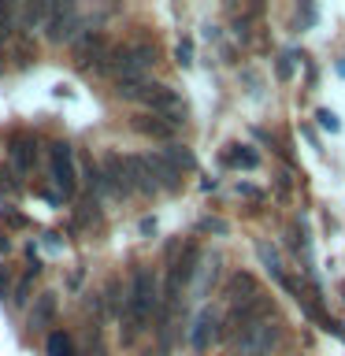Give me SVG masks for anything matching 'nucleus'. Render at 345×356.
<instances>
[{
	"mask_svg": "<svg viewBox=\"0 0 345 356\" xmlns=\"http://www.w3.org/2000/svg\"><path fill=\"white\" fill-rule=\"evenodd\" d=\"M260 293V286H256V275H249V271H234L230 278H227V300L230 305H241V300H249V297H256Z\"/></svg>",
	"mask_w": 345,
	"mask_h": 356,
	"instance_id": "9b49d317",
	"label": "nucleus"
},
{
	"mask_svg": "<svg viewBox=\"0 0 345 356\" xmlns=\"http://www.w3.org/2000/svg\"><path fill=\"white\" fill-rule=\"evenodd\" d=\"M130 127L138 130V134H145V138H156V141L175 138V127H171V122L160 119V115H152V111H145V115H134V119H130Z\"/></svg>",
	"mask_w": 345,
	"mask_h": 356,
	"instance_id": "9d476101",
	"label": "nucleus"
},
{
	"mask_svg": "<svg viewBox=\"0 0 345 356\" xmlns=\"http://www.w3.org/2000/svg\"><path fill=\"white\" fill-rule=\"evenodd\" d=\"M316 119H319V127H323V130H330V134L342 127V122H338V115H334V111H327V108H319V115H316Z\"/></svg>",
	"mask_w": 345,
	"mask_h": 356,
	"instance_id": "4be33fe9",
	"label": "nucleus"
},
{
	"mask_svg": "<svg viewBox=\"0 0 345 356\" xmlns=\"http://www.w3.org/2000/svg\"><path fill=\"white\" fill-rule=\"evenodd\" d=\"M45 30H49V41L74 38V30H78V11H74L71 4H49V22H45Z\"/></svg>",
	"mask_w": 345,
	"mask_h": 356,
	"instance_id": "423d86ee",
	"label": "nucleus"
},
{
	"mask_svg": "<svg viewBox=\"0 0 345 356\" xmlns=\"http://www.w3.org/2000/svg\"><path fill=\"white\" fill-rule=\"evenodd\" d=\"M127 171H130V186L138 193H156V178H152V167H149V156H127Z\"/></svg>",
	"mask_w": 345,
	"mask_h": 356,
	"instance_id": "1a4fd4ad",
	"label": "nucleus"
},
{
	"mask_svg": "<svg viewBox=\"0 0 345 356\" xmlns=\"http://www.w3.org/2000/svg\"><path fill=\"white\" fill-rule=\"evenodd\" d=\"M160 308V282H156V271L152 267H134L130 275V289H127V334L122 338L134 341L138 334L149 327L152 312Z\"/></svg>",
	"mask_w": 345,
	"mask_h": 356,
	"instance_id": "f257e3e1",
	"label": "nucleus"
},
{
	"mask_svg": "<svg viewBox=\"0 0 345 356\" xmlns=\"http://www.w3.org/2000/svg\"><path fill=\"white\" fill-rule=\"evenodd\" d=\"M141 100L152 108V115L167 119L171 127H178V122H182V115H186L182 97H178L171 86H156V82H149V89H145V97H141Z\"/></svg>",
	"mask_w": 345,
	"mask_h": 356,
	"instance_id": "20e7f679",
	"label": "nucleus"
},
{
	"mask_svg": "<svg viewBox=\"0 0 345 356\" xmlns=\"http://www.w3.org/2000/svg\"><path fill=\"white\" fill-rule=\"evenodd\" d=\"M149 167H152L156 186H167V189H178V186H182V175H178L175 167L163 160V156H149Z\"/></svg>",
	"mask_w": 345,
	"mask_h": 356,
	"instance_id": "ddd939ff",
	"label": "nucleus"
},
{
	"mask_svg": "<svg viewBox=\"0 0 345 356\" xmlns=\"http://www.w3.org/2000/svg\"><path fill=\"white\" fill-rule=\"evenodd\" d=\"M286 356H297V353H286Z\"/></svg>",
	"mask_w": 345,
	"mask_h": 356,
	"instance_id": "bb28decb",
	"label": "nucleus"
},
{
	"mask_svg": "<svg viewBox=\"0 0 345 356\" xmlns=\"http://www.w3.org/2000/svg\"><path fill=\"white\" fill-rule=\"evenodd\" d=\"M104 308H108V316H122V312H127V293H122V286L115 278L104 286Z\"/></svg>",
	"mask_w": 345,
	"mask_h": 356,
	"instance_id": "a211bd4d",
	"label": "nucleus"
},
{
	"mask_svg": "<svg viewBox=\"0 0 345 356\" xmlns=\"http://www.w3.org/2000/svg\"><path fill=\"white\" fill-rule=\"evenodd\" d=\"M0 222H8V227H26V219H22L19 211H0Z\"/></svg>",
	"mask_w": 345,
	"mask_h": 356,
	"instance_id": "b1692460",
	"label": "nucleus"
},
{
	"mask_svg": "<svg viewBox=\"0 0 345 356\" xmlns=\"http://www.w3.org/2000/svg\"><path fill=\"white\" fill-rule=\"evenodd\" d=\"M160 156H163V160H167V163L175 167L178 175H182V171H193V167H197V160H193V152H189L186 145H167V149H163Z\"/></svg>",
	"mask_w": 345,
	"mask_h": 356,
	"instance_id": "dca6fc26",
	"label": "nucleus"
},
{
	"mask_svg": "<svg viewBox=\"0 0 345 356\" xmlns=\"http://www.w3.org/2000/svg\"><path fill=\"white\" fill-rule=\"evenodd\" d=\"M100 178H104V189H111L115 197H130V193H134L130 171H127V156L108 152V156H104V163H100Z\"/></svg>",
	"mask_w": 345,
	"mask_h": 356,
	"instance_id": "39448f33",
	"label": "nucleus"
},
{
	"mask_svg": "<svg viewBox=\"0 0 345 356\" xmlns=\"http://www.w3.org/2000/svg\"><path fill=\"white\" fill-rule=\"evenodd\" d=\"M74 52H78V60H89V56H93V60H100V56L108 52V38H104L100 30H86L82 38H78Z\"/></svg>",
	"mask_w": 345,
	"mask_h": 356,
	"instance_id": "f8f14e48",
	"label": "nucleus"
},
{
	"mask_svg": "<svg viewBox=\"0 0 345 356\" xmlns=\"http://www.w3.org/2000/svg\"><path fill=\"white\" fill-rule=\"evenodd\" d=\"M216 338H223L219 316H216V308H204V312L197 316V323H193V334H189V341H193V349H197V353H204Z\"/></svg>",
	"mask_w": 345,
	"mask_h": 356,
	"instance_id": "0eeeda50",
	"label": "nucleus"
},
{
	"mask_svg": "<svg viewBox=\"0 0 345 356\" xmlns=\"http://www.w3.org/2000/svg\"><path fill=\"white\" fill-rule=\"evenodd\" d=\"M49 171H52V182L60 186L63 197H74L78 189V171H74V152L67 141H52L49 149Z\"/></svg>",
	"mask_w": 345,
	"mask_h": 356,
	"instance_id": "7ed1b4c3",
	"label": "nucleus"
},
{
	"mask_svg": "<svg viewBox=\"0 0 345 356\" xmlns=\"http://www.w3.org/2000/svg\"><path fill=\"white\" fill-rule=\"evenodd\" d=\"M223 163L227 167H241V171H252L256 163H260V156L252 149H245V145H230L227 152H223Z\"/></svg>",
	"mask_w": 345,
	"mask_h": 356,
	"instance_id": "2eb2a0df",
	"label": "nucleus"
},
{
	"mask_svg": "<svg viewBox=\"0 0 345 356\" xmlns=\"http://www.w3.org/2000/svg\"><path fill=\"white\" fill-rule=\"evenodd\" d=\"M45 353H49V356H78L74 353V338H71V334H63V330H52L49 338H45Z\"/></svg>",
	"mask_w": 345,
	"mask_h": 356,
	"instance_id": "f3484780",
	"label": "nucleus"
},
{
	"mask_svg": "<svg viewBox=\"0 0 345 356\" xmlns=\"http://www.w3.org/2000/svg\"><path fill=\"white\" fill-rule=\"evenodd\" d=\"M56 319V293H41L30 308V327H49Z\"/></svg>",
	"mask_w": 345,
	"mask_h": 356,
	"instance_id": "4468645a",
	"label": "nucleus"
},
{
	"mask_svg": "<svg viewBox=\"0 0 345 356\" xmlns=\"http://www.w3.org/2000/svg\"><path fill=\"white\" fill-rule=\"evenodd\" d=\"M294 74V56H286L282 63H278V78H289Z\"/></svg>",
	"mask_w": 345,
	"mask_h": 356,
	"instance_id": "393cba45",
	"label": "nucleus"
},
{
	"mask_svg": "<svg viewBox=\"0 0 345 356\" xmlns=\"http://www.w3.org/2000/svg\"><path fill=\"white\" fill-rule=\"evenodd\" d=\"M19 19H22V30H38L49 19V4H26L19 11Z\"/></svg>",
	"mask_w": 345,
	"mask_h": 356,
	"instance_id": "aec40b11",
	"label": "nucleus"
},
{
	"mask_svg": "<svg viewBox=\"0 0 345 356\" xmlns=\"http://www.w3.org/2000/svg\"><path fill=\"white\" fill-rule=\"evenodd\" d=\"M15 19H19V8L15 4H0V44L15 33Z\"/></svg>",
	"mask_w": 345,
	"mask_h": 356,
	"instance_id": "412c9836",
	"label": "nucleus"
},
{
	"mask_svg": "<svg viewBox=\"0 0 345 356\" xmlns=\"http://www.w3.org/2000/svg\"><path fill=\"white\" fill-rule=\"evenodd\" d=\"M256 256L264 260V267L271 271V278H275V282H282V278H286V271H282V264H278V256H275V249H271V245H267V241H256Z\"/></svg>",
	"mask_w": 345,
	"mask_h": 356,
	"instance_id": "6ab92c4d",
	"label": "nucleus"
},
{
	"mask_svg": "<svg viewBox=\"0 0 345 356\" xmlns=\"http://www.w3.org/2000/svg\"><path fill=\"white\" fill-rule=\"evenodd\" d=\"M8 289H11V271L0 267V297H8Z\"/></svg>",
	"mask_w": 345,
	"mask_h": 356,
	"instance_id": "a878e982",
	"label": "nucleus"
},
{
	"mask_svg": "<svg viewBox=\"0 0 345 356\" xmlns=\"http://www.w3.org/2000/svg\"><path fill=\"white\" fill-rule=\"evenodd\" d=\"M8 156H11V163H15L19 171H30V167L38 163V141L26 138V134H11Z\"/></svg>",
	"mask_w": 345,
	"mask_h": 356,
	"instance_id": "6e6552de",
	"label": "nucleus"
},
{
	"mask_svg": "<svg viewBox=\"0 0 345 356\" xmlns=\"http://www.w3.org/2000/svg\"><path fill=\"white\" fill-rule=\"evenodd\" d=\"M175 56H178V63H182V67H189V63H193V44H189V41H178Z\"/></svg>",
	"mask_w": 345,
	"mask_h": 356,
	"instance_id": "5701e85b",
	"label": "nucleus"
},
{
	"mask_svg": "<svg viewBox=\"0 0 345 356\" xmlns=\"http://www.w3.org/2000/svg\"><path fill=\"white\" fill-rule=\"evenodd\" d=\"M278 341H282V327H278L275 319L252 323V327H245L238 338H234L238 356H271L278 349Z\"/></svg>",
	"mask_w": 345,
	"mask_h": 356,
	"instance_id": "f03ea898",
	"label": "nucleus"
}]
</instances>
